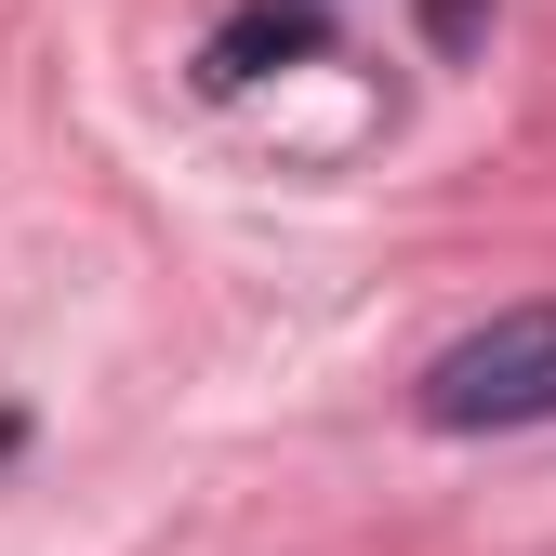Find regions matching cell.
Masks as SVG:
<instances>
[{"mask_svg":"<svg viewBox=\"0 0 556 556\" xmlns=\"http://www.w3.org/2000/svg\"><path fill=\"white\" fill-rule=\"evenodd\" d=\"M477 14H491V0H425V40H438V53H464V40H477Z\"/></svg>","mask_w":556,"mask_h":556,"instance_id":"3","label":"cell"},{"mask_svg":"<svg viewBox=\"0 0 556 556\" xmlns=\"http://www.w3.org/2000/svg\"><path fill=\"white\" fill-rule=\"evenodd\" d=\"M305 53H331V14H318V0H239V14L199 40V80H213V93H252L265 66H305Z\"/></svg>","mask_w":556,"mask_h":556,"instance_id":"2","label":"cell"},{"mask_svg":"<svg viewBox=\"0 0 556 556\" xmlns=\"http://www.w3.org/2000/svg\"><path fill=\"white\" fill-rule=\"evenodd\" d=\"M410 410H425L438 438H504V425H543L556 410V305H504L491 331H464L425 358V384H410Z\"/></svg>","mask_w":556,"mask_h":556,"instance_id":"1","label":"cell"}]
</instances>
